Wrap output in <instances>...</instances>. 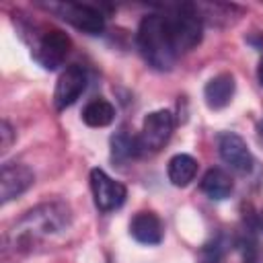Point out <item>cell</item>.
<instances>
[{
	"instance_id": "6",
	"label": "cell",
	"mask_w": 263,
	"mask_h": 263,
	"mask_svg": "<svg viewBox=\"0 0 263 263\" xmlns=\"http://www.w3.org/2000/svg\"><path fill=\"white\" fill-rule=\"evenodd\" d=\"M90 189L95 197V205L101 212H113L123 205L127 197V189L123 183L111 179L103 168L90 171Z\"/></svg>"
},
{
	"instance_id": "22",
	"label": "cell",
	"mask_w": 263,
	"mask_h": 263,
	"mask_svg": "<svg viewBox=\"0 0 263 263\" xmlns=\"http://www.w3.org/2000/svg\"><path fill=\"white\" fill-rule=\"evenodd\" d=\"M259 129H261V136H263V121H261V125H259Z\"/></svg>"
},
{
	"instance_id": "8",
	"label": "cell",
	"mask_w": 263,
	"mask_h": 263,
	"mask_svg": "<svg viewBox=\"0 0 263 263\" xmlns=\"http://www.w3.org/2000/svg\"><path fill=\"white\" fill-rule=\"evenodd\" d=\"M84 88H86V72H84V68L78 66V64L68 66L60 74V78L55 82V90H53V105H55V109L64 111L66 107L74 105L76 99L84 92Z\"/></svg>"
},
{
	"instance_id": "20",
	"label": "cell",
	"mask_w": 263,
	"mask_h": 263,
	"mask_svg": "<svg viewBox=\"0 0 263 263\" xmlns=\"http://www.w3.org/2000/svg\"><path fill=\"white\" fill-rule=\"evenodd\" d=\"M257 78H259V84L263 86V55L259 60V66H257Z\"/></svg>"
},
{
	"instance_id": "17",
	"label": "cell",
	"mask_w": 263,
	"mask_h": 263,
	"mask_svg": "<svg viewBox=\"0 0 263 263\" xmlns=\"http://www.w3.org/2000/svg\"><path fill=\"white\" fill-rule=\"evenodd\" d=\"M238 251L242 257V263H263V247L257 238L245 236L238 240Z\"/></svg>"
},
{
	"instance_id": "11",
	"label": "cell",
	"mask_w": 263,
	"mask_h": 263,
	"mask_svg": "<svg viewBox=\"0 0 263 263\" xmlns=\"http://www.w3.org/2000/svg\"><path fill=\"white\" fill-rule=\"evenodd\" d=\"M234 90H236V82H234V76L228 74V72H222V74H216L214 78L208 80L205 88H203V99H205V105L214 111L218 109H224L232 97H234Z\"/></svg>"
},
{
	"instance_id": "15",
	"label": "cell",
	"mask_w": 263,
	"mask_h": 263,
	"mask_svg": "<svg viewBox=\"0 0 263 263\" xmlns=\"http://www.w3.org/2000/svg\"><path fill=\"white\" fill-rule=\"evenodd\" d=\"M115 119V107L105 99H92L82 109V121L88 127H105Z\"/></svg>"
},
{
	"instance_id": "4",
	"label": "cell",
	"mask_w": 263,
	"mask_h": 263,
	"mask_svg": "<svg viewBox=\"0 0 263 263\" xmlns=\"http://www.w3.org/2000/svg\"><path fill=\"white\" fill-rule=\"evenodd\" d=\"M173 129H175V119H173V113L171 111L158 109V111L148 113L144 117L142 132L138 136L140 150L142 152H150V154L162 150L166 146V142L171 140Z\"/></svg>"
},
{
	"instance_id": "2",
	"label": "cell",
	"mask_w": 263,
	"mask_h": 263,
	"mask_svg": "<svg viewBox=\"0 0 263 263\" xmlns=\"http://www.w3.org/2000/svg\"><path fill=\"white\" fill-rule=\"evenodd\" d=\"M138 49L144 60L156 70H171L177 60V47L168 29V21L162 14H148L138 27Z\"/></svg>"
},
{
	"instance_id": "10",
	"label": "cell",
	"mask_w": 263,
	"mask_h": 263,
	"mask_svg": "<svg viewBox=\"0 0 263 263\" xmlns=\"http://www.w3.org/2000/svg\"><path fill=\"white\" fill-rule=\"evenodd\" d=\"M218 152H220V158L236 173H249L253 168L251 150L238 134H232V132L222 134L218 140Z\"/></svg>"
},
{
	"instance_id": "12",
	"label": "cell",
	"mask_w": 263,
	"mask_h": 263,
	"mask_svg": "<svg viewBox=\"0 0 263 263\" xmlns=\"http://www.w3.org/2000/svg\"><path fill=\"white\" fill-rule=\"evenodd\" d=\"M129 232L142 245H158L162 240V222L154 212H138L129 222Z\"/></svg>"
},
{
	"instance_id": "14",
	"label": "cell",
	"mask_w": 263,
	"mask_h": 263,
	"mask_svg": "<svg viewBox=\"0 0 263 263\" xmlns=\"http://www.w3.org/2000/svg\"><path fill=\"white\" fill-rule=\"evenodd\" d=\"M166 173H168V181L175 187H185V185H189L195 179L197 160L193 156H189V154H175L168 160Z\"/></svg>"
},
{
	"instance_id": "18",
	"label": "cell",
	"mask_w": 263,
	"mask_h": 263,
	"mask_svg": "<svg viewBox=\"0 0 263 263\" xmlns=\"http://www.w3.org/2000/svg\"><path fill=\"white\" fill-rule=\"evenodd\" d=\"M222 253H224V249H222L220 240H212V242L203 245V249H201V263H220Z\"/></svg>"
},
{
	"instance_id": "13",
	"label": "cell",
	"mask_w": 263,
	"mask_h": 263,
	"mask_svg": "<svg viewBox=\"0 0 263 263\" xmlns=\"http://www.w3.org/2000/svg\"><path fill=\"white\" fill-rule=\"evenodd\" d=\"M199 187L210 199H226L232 193L234 183H232V177L224 168L216 166V168H208L205 171V175L201 177Z\"/></svg>"
},
{
	"instance_id": "9",
	"label": "cell",
	"mask_w": 263,
	"mask_h": 263,
	"mask_svg": "<svg viewBox=\"0 0 263 263\" xmlns=\"http://www.w3.org/2000/svg\"><path fill=\"white\" fill-rule=\"evenodd\" d=\"M35 181L33 171L21 162H4L0 168V201L8 203L10 199L23 195Z\"/></svg>"
},
{
	"instance_id": "5",
	"label": "cell",
	"mask_w": 263,
	"mask_h": 263,
	"mask_svg": "<svg viewBox=\"0 0 263 263\" xmlns=\"http://www.w3.org/2000/svg\"><path fill=\"white\" fill-rule=\"evenodd\" d=\"M70 47H72V41H70V37L64 31H60V29H45L37 37V43L33 45V58L45 70H55L58 66L64 64Z\"/></svg>"
},
{
	"instance_id": "1",
	"label": "cell",
	"mask_w": 263,
	"mask_h": 263,
	"mask_svg": "<svg viewBox=\"0 0 263 263\" xmlns=\"http://www.w3.org/2000/svg\"><path fill=\"white\" fill-rule=\"evenodd\" d=\"M70 226V210L60 201L29 210L8 232L6 247L12 253H31L45 242L62 236Z\"/></svg>"
},
{
	"instance_id": "3",
	"label": "cell",
	"mask_w": 263,
	"mask_h": 263,
	"mask_svg": "<svg viewBox=\"0 0 263 263\" xmlns=\"http://www.w3.org/2000/svg\"><path fill=\"white\" fill-rule=\"evenodd\" d=\"M168 29L177 47V53L191 51L199 45L203 37V23L199 16V10L193 4H181L173 10L171 16H166Z\"/></svg>"
},
{
	"instance_id": "21",
	"label": "cell",
	"mask_w": 263,
	"mask_h": 263,
	"mask_svg": "<svg viewBox=\"0 0 263 263\" xmlns=\"http://www.w3.org/2000/svg\"><path fill=\"white\" fill-rule=\"evenodd\" d=\"M261 228H263V210H261Z\"/></svg>"
},
{
	"instance_id": "7",
	"label": "cell",
	"mask_w": 263,
	"mask_h": 263,
	"mask_svg": "<svg viewBox=\"0 0 263 263\" xmlns=\"http://www.w3.org/2000/svg\"><path fill=\"white\" fill-rule=\"evenodd\" d=\"M51 10H55L66 23H70L72 27L97 35L105 29V16L90 4H78V2H60V4H51Z\"/></svg>"
},
{
	"instance_id": "19",
	"label": "cell",
	"mask_w": 263,
	"mask_h": 263,
	"mask_svg": "<svg viewBox=\"0 0 263 263\" xmlns=\"http://www.w3.org/2000/svg\"><path fill=\"white\" fill-rule=\"evenodd\" d=\"M0 136H2L0 148H2V152H6V150L10 148V144H12V138H14V134H12V127H10V123H8L6 119L0 123Z\"/></svg>"
},
{
	"instance_id": "16",
	"label": "cell",
	"mask_w": 263,
	"mask_h": 263,
	"mask_svg": "<svg viewBox=\"0 0 263 263\" xmlns=\"http://www.w3.org/2000/svg\"><path fill=\"white\" fill-rule=\"evenodd\" d=\"M138 154H142L138 136H129L125 129H121L117 136L111 138V156H113V160L123 162V160L136 158Z\"/></svg>"
}]
</instances>
